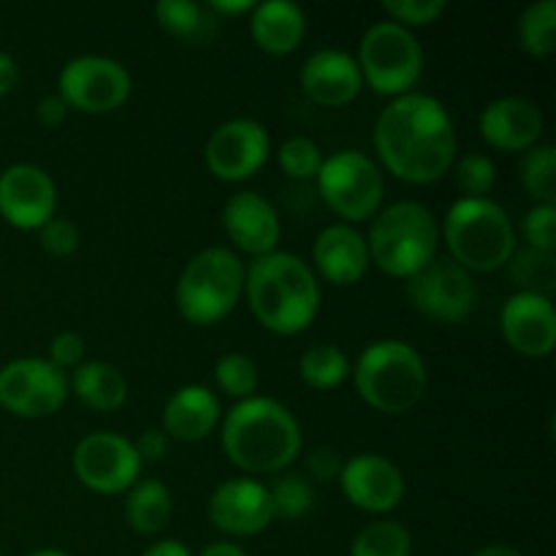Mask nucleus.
<instances>
[{"mask_svg": "<svg viewBox=\"0 0 556 556\" xmlns=\"http://www.w3.org/2000/svg\"><path fill=\"white\" fill-rule=\"evenodd\" d=\"M481 139L497 152H527L541 144L546 119L538 103L521 96L494 98L478 117Z\"/></svg>", "mask_w": 556, "mask_h": 556, "instance_id": "aec40b11", "label": "nucleus"}, {"mask_svg": "<svg viewBox=\"0 0 556 556\" xmlns=\"http://www.w3.org/2000/svg\"><path fill=\"white\" fill-rule=\"evenodd\" d=\"M315 182L324 204L348 226L369 223L383 210V168L362 150H340L326 155Z\"/></svg>", "mask_w": 556, "mask_h": 556, "instance_id": "1a4fd4ad", "label": "nucleus"}, {"mask_svg": "<svg viewBox=\"0 0 556 556\" xmlns=\"http://www.w3.org/2000/svg\"><path fill=\"white\" fill-rule=\"evenodd\" d=\"M519 182L535 204L556 206V150L554 144H535L521 152Z\"/></svg>", "mask_w": 556, "mask_h": 556, "instance_id": "7c9ffc66", "label": "nucleus"}, {"mask_svg": "<svg viewBox=\"0 0 556 556\" xmlns=\"http://www.w3.org/2000/svg\"><path fill=\"white\" fill-rule=\"evenodd\" d=\"M220 223L228 242L250 258H261V255L280 250L277 248L282 237L280 215H277L275 204L255 190H239V193L228 195L220 212Z\"/></svg>", "mask_w": 556, "mask_h": 556, "instance_id": "a211bd4d", "label": "nucleus"}, {"mask_svg": "<svg viewBox=\"0 0 556 556\" xmlns=\"http://www.w3.org/2000/svg\"><path fill=\"white\" fill-rule=\"evenodd\" d=\"M199 556H248V552H244L239 543L217 541V543H210V546H206Z\"/></svg>", "mask_w": 556, "mask_h": 556, "instance_id": "de8ad7c7", "label": "nucleus"}, {"mask_svg": "<svg viewBox=\"0 0 556 556\" xmlns=\"http://www.w3.org/2000/svg\"><path fill=\"white\" fill-rule=\"evenodd\" d=\"M47 362H52L58 369H76L85 362V340L76 331H60L49 342Z\"/></svg>", "mask_w": 556, "mask_h": 556, "instance_id": "a19ab883", "label": "nucleus"}, {"mask_svg": "<svg viewBox=\"0 0 556 556\" xmlns=\"http://www.w3.org/2000/svg\"><path fill=\"white\" fill-rule=\"evenodd\" d=\"M215 386L231 400L244 402L258 391V364L244 353H223L215 364Z\"/></svg>", "mask_w": 556, "mask_h": 556, "instance_id": "72a5a7b5", "label": "nucleus"}, {"mask_svg": "<svg viewBox=\"0 0 556 556\" xmlns=\"http://www.w3.org/2000/svg\"><path fill=\"white\" fill-rule=\"evenodd\" d=\"M244 296V264L231 248H204L182 266L174 286L177 313L190 326H217Z\"/></svg>", "mask_w": 556, "mask_h": 556, "instance_id": "0eeeda50", "label": "nucleus"}, {"mask_svg": "<svg viewBox=\"0 0 556 556\" xmlns=\"http://www.w3.org/2000/svg\"><path fill=\"white\" fill-rule=\"evenodd\" d=\"M451 172H454V182L462 199H489L494 185H497V166L483 152L462 155L459 161H454Z\"/></svg>", "mask_w": 556, "mask_h": 556, "instance_id": "f704fd0d", "label": "nucleus"}, {"mask_svg": "<svg viewBox=\"0 0 556 556\" xmlns=\"http://www.w3.org/2000/svg\"><path fill=\"white\" fill-rule=\"evenodd\" d=\"M358 396L372 410L402 416L427 394L429 372L421 353L405 340H375L351 364Z\"/></svg>", "mask_w": 556, "mask_h": 556, "instance_id": "423d86ee", "label": "nucleus"}, {"mask_svg": "<svg viewBox=\"0 0 556 556\" xmlns=\"http://www.w3.org/2000/svg\"><path fill=\"white\" fill-rule=\"evenodd\" d=\"M378 166L407 185H434L456 161V128L443 101L427 92L394 98L372 128Z\"/></svg>", "mask_w": 556, "mask_h": 556, "instance_id": "f257e3e1", "label": "nucleus"}, {"mask_svg": "<svg viewBox=\"0 0 556 556\" xmlns=\"http://www.w3.org/2000/svg\"><path fill=\"white\" fill-rule=\"evenodd\" d=\"M299 378L315 391H331L351 378V362L331 342H315L299 358Z\"/></svg>", "mask_w": 556, "mask_h": 556, "instance_id": "c756f323", "label": "nucleus"}, {"mask_svg": "<svg viewBox=\"0 0 556 556\" xmlns=\"http://www.w3.org/2000/svg\"><path fill=\"white\" fill-rule=\"evenodd\" d=\"M58 215V185L36 163L0 172V217L20 231H38Z\"/></svg>", "mask_w": 556, "mask_h": 556, "instance_id": "2eb2a0df", "label": "nucleus"}, {"mask_svg": "<svg viewBox=\"0 0 556 556\" xmlns=\"http://www.w3.org/2000/svg\"><path fill=\"white\" fill-rule=\"evenodd\" d=\"M141 556H193L188 552V546L179 541H174V538H166V541H157L152 543L150 548H147Z\"/></svg>", "mask_w": 556, "mask_h": 556, "instance_id": "49530a36", "label": "nucleus"}, {"mask_svg": "<svg viewBox=\"0 0 556 556\" xmlns=\"http://www.w3.org/2000/svg\"><path fill=\"white\" fill-rule=\"evenodd\" d=\"M123 510L130 530L139 532V535H157V532L166 530V525L172 521V492H168L166 483H161L157 478H139V481L125 492Z\"/></svg>", "mask_w": 556, "mask_h": 556, "instance_id": "a878e982", "label": "nucleus"}, {"mask_svg": "<svg viewBox=\"0 0 556 556\" xmlns=\"http://www.w3.org/2000/svg\"><path fill=\"white\" fill-rule=\"evenodd\" d=\"M250 36L261 52L286 58L302 47L307 36V16L302 5L291 0H264L255 3L250 14Z\"/></svg>", "mask_w": 556, "mask_h": 556, "instance_id": "b1692460", "label": "nucleus"}, {"mask_svg": "<svg viewBox=\"0 0 556 556\" xmlns=\"http://www.w3.org/2000/svg\"><path fill=\"white\" fill-rule=\"evenodd\" d=\"M271 152L269 130L250 117H233L217 125L204 147V163L220 182H244L266 166Z\"/></svg>", "mask_w": 556, "mask_h": 556, "instance_id": "4468645a", "label": "nucleus"}, {"mask_svg": "<svg viewBox=\"0 0 556 556\" xmlns=\"http://www.w3.org/2000/svg\"><path fill=\"white\" fill-rule=\"evenodd\" d=\"M299 81L304 96L326 109L348 106L364 87L356 58L342 49H318L309 54L299 71Z\"/></svg>", "mask_w": 556, "mask_h": 556, "instance_id": "4be33fe9", "label": "nucleus"}, {"mask_svg": "<svg viewBox=\"0 0 556 556\" xmlns=\"http://www.w3.org/2000/svg\"><path fill=\"white\" fill-rule=\"evenodd\" d=\"M383 14L389 16V22L413 30V27H429L445 14L448 3L445 0H386Z\"/></svg>", "mask_w": 556, "mask_h": 556, "instance_id": "e433bc0d", "label": "nucleus"}, {"mask_svg": "<svg viewBox=\"0 0 556 556\" xmlns=\"http://www.w3.org/2000/svg\"><path fill=\"white\" fill-rule=\"evenodd\" d=\"M500 331L514 353L525 358H546L556 345L554 302L535 293H510L500 309Z\"/></svg>", "mask_w": 556, "mask_h": 556, "instance_id": "6ab92c4d", "label": "nucleus"}, {"mask_svg": "<svg viewBox=\"0 0 556 556\" xmlns=\"http://www.w3.org/2000/svg\"><path fill=\"white\" fill-rule=\"evenodd\" d=\"M206 9L215 16H244L253 14V0H206Z\"/></svg>", "mask_w": 556, "mask_h": 556, "instance_id": "c03bdc74", "label": "nucleus"}, {"mask_svg": "<svg viewBox=\"0 0 556 556\" xmlns=\"http://www.w3.org/2000/svg\"><path fill=\"white\" fill-rule=\"evenodd\" d=\"M440 239L448 248V258L470 275L505 269L519 248L514 220L492 199H456L440 223Z\"/></svg>", "mask_w": 556, "mask_h": 556, "instance_id": "39448f33", "label": "nucleus"}, {"mask_svg": "<svg viewBox=\"0 0 556 556\" xmlns=\"http://www.w3.org/2000/svg\"><path fill=\"white\" fill-rule=\"evenodd\" d=\"M223 421L220 400L206 386H179L166 400L161 413V429L177 443H201Z\"/></svg>", "mask_w": 556, "mask_h": 556, "instance_id": "5701e85b", "label": "nucleus"}, {"mask_svg": "<svg viewBox=\"0 0 556 556\" xmlns=\"http://www.w3.org/2000/svg\"><path fill=\"white\" fill-rule=\"evenodd\" d=\"M470 556H525V554L514 546H505V543H489V546L478 548V552H472Z\"/></svg>", "mask_w": 556, "mask_h": 556, "instance_id": "09e8293b", "label": "nucleus"}, {"mask_svg": "<svg viewBox=\"0 0 556 556\" xmlns=\"http://www.w3.org/2000/svg\"><path fill=\"white\" fill-rule=\"evenodd\" d=\"M266 489H269L271 510H275V516H280L286 521L304 519L315 505V486L304 472H280L275 478V483Z\"/></svg>", "mask_w": 556, "mask_h": 556, "instance_id": "473e14b6", "label": "nucleus"}, {"mask_svg": "<svg viewBox=\"0 0 556 556\" xmlns=\"http://www.w3.org/2000/svg\"><path fill=\"white\" fill-rule=\"evenodd\" d=\"M362 81L383 98H400L416 90L424 76V49L413 30L394 22H375L364 30L356 54Z\"/></svg>", "mask_w": 556, "mask_h": 556, "instance_id": "6e6552de", "label": "nucleus"}, {"mask_svg": "<svg viewBox=\"0 0 556 556\" xmlns=\"http://www.w3.org/2000/svg\"><path fill=\"white\" fill-rule=\"evenodd\" d=\"M68 394H74L87 410L114 413L128 402V380L109 362H81L71 369Z\"/></svg>", "mask_w": 556, "mask_h": 556, "instance_id": "393cba45", "label": "nucleus"}, {"mask_svg": "<svg viewBox=\"0 0 556 556\" xmlns=\"http://www.w3.org/2000/svg\"><path fill=\"white\" fill-rule=\"evenodd\" d=\"M155 22L163 33L190 47L212 41L217 33V16L195 0H161L155 5Z\"/></svg>", "mask_w": 556, "mask_h": 556, "instance_id": "bb28decb", "label": "nucleus"}, {"mask_svg": "<svg viewBox=\"0 0 556 556\" xmlns=\"http://www.w3.org/2000/svg\"><path fill=\"white\" fill-rule=\"evenodd\" d=\"M68 400V375L47 358H14L0 367V405L16 418H49Z\"/></svg>", "mask_w": 556, "mask_h": 556, "instance_id": "f8f14e48", "label": "nucleus"}, {"mask_svg": "<svg viewBox=\"0 0 556 556\" xmlns=\"http://www.w3.org/2000/svg\"><path fill=\"white\" fill-rule=\"evenodd\" d=\"M244 299L266 331L296 337L318 318L320 286L302 255L275 250L244 266Z\"/></svg>", "mask_w": 556, "mask_h": 556, "instance_id": "f03ea898", "label": "nucleus"}, {"mask_svg": "<svg viewBox=\"0 0 556 556\" xmlns=\"http://www.w3.org/2000/svg\"><path fill=\"white\" fill-rule=\"evenodd\" d=\"M68 112L71 109L65 106V101L58 96V92L43 96L41 101L36 103V117L43 128H58V125H63L65 117H68Z\"/></svg>", "mask_w": 556, "mask_h": 556, "instance_id": "37998d69", "label": "nucleus"}, {"mask_svg": "<svg viewBox=\"0 0 556 556\" xmlns=\"http://www.w3.org/2000/svg\"><path fill=\"white\" fill-rule=\"evenodd\" d=\"M309 266H313L315 277L326 280L329 286H356L372 266L369 264L367 237L356 226L331 223L315 237L313 250H309Z\"/></svg>", "mask_w": 556, "mask_h": 556, "instance_id": "412c9836", "label": "nucleus"}, {"mask_svg": "<svg viewBox=\"0 0 556 556\" xmlns=\"http://www.w3.org/2000/svg\"><path fill=\"white\" fill-rule=\"evenodd\" d=\"M413 538L405 525L394 519L369 521L356 532L351 543V556H410Z\"/></svg>", "mask_w": 556, "mask_h": 556, "instance_id": "2f4dec72", "label": "nucleus"}, {"mask_svg": "<svg viewBox=\"0 0 556 556\" xmlns=\"http://www.w3.org/2000/svg\"><path fill=\"white\" fill-rule=\"evenodd\" d=\"M76 481L96 494H123L139 481L141 459L134 443L117 432H90L71 456Z\"/></svg>", "mask_w": 556, "mask_h": 556, "instance_id": "ddd939ff", "label": "nucleus"}, {"mask_svg": "<svg viewBox=\"0 0 556 556\" xmlns=\"http://www.w3.org/2000/svg\"><path fill=\"white\" fill-rule=\"evenodd\" d=\"M369 264L394 280H410L438 258L440 223L421 201H394L369 220Z\"/></svg>", "mask_w": 556, "mask_h": 556, "instance_id": "20e7f679", "label": "nucleus"}, {"mask_svg": "<svg viewBox=\"0 0 556 556\" xmlns=\"http://www.w3.org/2000/svg\"><path fill=\"white\" fill-rule=\"evenodd\" d=\"M27 556H71V554L60 552V548H41V552H33V554H27Z\"/></svg>", "mask_w": 556, "mask_h": 556, "instance_id": "8fccbe9b", "label": "nucleus"}, {"mask_svg": "<svg viewBox=\"0 0 556 556\" xmlns=\"http://www.w3.org/2000/svg\"><path fill=\"white\" fill-rule=\"evenodd\" d=\"M212 527L228 538H253L275 521L269 489L255 478L242 476L223 481L206 500Z\"/></svg>", "mask_w": 556, "mask_h": 556, "instance_id": "f3484780", "label": "nucleus"}, {"mask_svg": "<svg viewBox=\"0 0 556 556\" xmlns=\"http://www.w3.org/2000/svg\"><path fill=\"white\" fill-rule=\"evenodd\" d=\"M79 228L68 217L54 215L52 220H47L38 228V242H41L43 253L52 255V258H68V255H74L79 250Z\"/></svg>", "mask_w": 556, "mask_h": 556, "instance_id": "58836bf2", "label": "nucleus"}, {"mask_svg": "<svg viewBox=\"0 0 556 556\" xmlns=\"http://www.w3.org/2000/svg\"><path fill=\"white\" fill-rule=\"evenodd\" d=\"M16 79H20V71H16L14 58L0 52V98H5L11 90H14Z\"/></svg>", "mask_w": 556, "mask_h": 556, "instance_id": "a18cd8bd", "label": "nucleus"}, {"mask_svg": "<svg viewBox=\"0 0 556 556\" xmlns=\"http://www.w3.org/2000/svg\"><path fill=\"white\" fill-rule=\"evenodd\" d=\"M521 237H525V248L556 253V206L532 204V210H527L521 217Z\"/></svg>", "mask_w": 556, "mask_h": 556, "instance_id": "4c0bfd02", "label": "nucleus"}, {"mask_svg": "<svg viewBox=\"0 0 556 556\" xmlns=\"http://www.w3.org/2000/svg\"><path fill=\"white\" fill-rule=\"evenodd\" d=\"M134 90L128 68L103 54H79L68 60L58 76V96L65 106L81 114H112Z\"/></svg>", "mask_w": 556, "mask_h": 556, "instance_id": "9d476101", "label": "nucleus"}, {"mask_svg": "<svg viewBox=\"0 0 556 556\" xmlns=\"http://www.w3.org/2000/svg\"><path fill=\"white\" fill-rule=\"evenodd\" d=\"M0 556H3V554H0Z\"/></svg>", "mask_w": 556, "mask_h": 556, "instance_id": "3c124183", "label": "nucleus"}, {"mask_svg": "<svg viewBox=\"0 0 556 556\" xmlns=\"http://www.w3.org/2000/svg\"><path fill=\"white\" fill-rule=\"evenodd\" d=\"M324 150L318 147V141H313L309 136H291L280 144L277 150V163H280L282 174L291 179H315L318 177L320 166H324Z\"/></svg>", "mask_w": 556, "mask_h": 556, "instance_id": "c9c22d12", "label": "nucleus"}, {"mask_svg": "<svg viewBox=\"0 0 556 556\" xmlns=\"http://www.w3.org/2000/svg\"><path fill=\"white\" fill-rule=\"evenodd\" d=\"M136 448V456L141 459V465L144 462H161L163 456L168 454V445H172V440L166 438V432H163L161 427H152L147 429V432L139 434V440H130Z\"/></svg>", "mask_w": 556, "mask_h": 556, "instance_id": "79ce46f5", "label": "nucleus"}, {"mask_svg": "<svg viewBox=\"0 0 556 556\" xmlns=\"http://www.w3.org/2000/svg\"><path fill=\"white\" fill-rule=\"evenodd\" d=\"M405 296L421 318L454 326L472 315L478 304L476 280L451 258H434L427 269L405 280Z\"/></svg>", "mask_w": 556, "mask_h": 556, "instance_id": "9b49d317", "label": "nucleus"}, {"mask_svg": "<svg viewBox=\"0 0 556 556\" xmlns=\"http://www.w3.org/2000/svg\"><path fill=\"white\" fill-rule=\"evenodd\" d=\"M516 293H535L552 299L556 291V253H541L532 248H516L505 264Z\"/></svg>", "mask_w": 556, "mask_h": 556, "instance_id": "c85d7f7f", "label": "nucleus"}, {"mask_svg": "<svg viewBox=\"0 0 556 556\" xmlns=\"http://www.w3.org/2000/svg\"><path fill=\"white\" fill-rule=\"evenodd\" d=\"M342 465H345V459H342L340 451L331 448V445H318L304 459V476L318 483L340 481Z\"/></svg>", "mask_w": 556, "mask_h": 556, "instance_id": "ea45409f", "label": "nucleus"}, {"mask_svg": "<svg viewBox=\"0 0 556 556\" xmlns=\"http://www.w3.org/2000/svg\"><path fill=\"white\" fill-rule=\"evenodd\" d=\"M516 38L527 58L546 60L556 52V0H535L521 11Z\"/></svg>", "mask_w": 556, "mask_h": 556, "instance_id": "cd10ccee", "label": "nucleus"}, {"mask_svg": "<svg viewBox=\"0 0 556 556\" xmlns=\"http://www.w3.org/2000/svg\"><path fill=\"white\" fill-rule=\"evenodd\" d=\"M226 459L253 476H280L302 454V427L282 402L250 396L237 402L220 421Z\"/></svg>", "mask_w": 556, "mask_h": 556, "instance_id": "7ed1b4c3", "label": "nucleus"}, {"mask_svg": "<svg viewBox=\"0 0 556 556\" xmlns=\"http://www.w3.org/2000/svg\"><path fill=\"white\" fill-rule=\"evenodd\" d=\"M340 489L353 508L369 516H386L405 500V476L383 454H356L345 459L340 472Z\"/></svg>", "mask_w": 556, "mask_h": 556, "instance_id": "dca6fc26", "label": "nucleus"}]
</instances>
